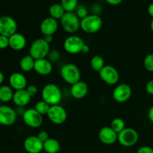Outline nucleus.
<instances>
[{
    "label": "nucleus",
    "instance_id": "bb28decb",
    "mask_svg": "<svg viewBox=\"0 0 153 153\" xmlns=\"http://www.w3.org/2000/svg\"><path fill=\"white\" fill-rule=\"evenodd\" d=\"M110 127L114 130V131H116L117 134H119V133L121 132L124 128H126L125 121H124L122 118H114V119L111 121V123Z\"/></svg>",
    "mask_w": 153,
    "mask_h": 153
},
{
    "label": "nucleus",
    "instance_id": "4468645a",
    "mask_svg": "<svg viewBox=\"0 0 153 153\" xmlns=\"http://www.w3.org/2000/svg\"><path fill=\"white\" fill-rule=\"evenodd\" d=\"M23 147L28 153H40L43 151V143L37 136L31 135L25 139Z\"/></svg>",
    "mask_w": 153,
    "mask_h": 153
},
{
    "label": "nucleus",
    "instance_id": "9b49d317",
    "mask_svg": "<svg viewBox=\"0 0 153 153\" xmlns=\"http://www.w3.org/2000/svg\"><path fill=\"white\" fill-rule=\"evenodd\" d=\"M47 117L52 123L61 125L67 120V113L62 106L60 105H55L51 106L47 114Z\"/></svg>",
    "mask_w": 153,
    "mask_h": 153
},
{
    "label": "nucleus",
    "instance_id": "c03bdc74",
    "mask_svg": "<svg viewBox=\"0 0 153 153\" xmlns=\"http://www.w3.org/2000/svg\"><path fill=\"white\" fill-rule=\"evenodd\" d=\"M1 100H0V104H1Z\"/></svg>",
    "mask_w": 153,
    "mask_h": 153
},
{
    "label": "nucleus",
    "instance_id": "c9c22d12",
    "mask_svg": "<svg viewBox=\"0 0 153 153\" xmlns=\"http://www.w3.org/2000/svg\"><path fill=\"white\" fill-rule=\"evenodd\" d=\"M146 91L149 95H153V79L149 81L146 85Z\"/></svg>",
    "mask_w": 153,
    "mask_h": 153
},
{
    "label": "nucleus",
    "instance_id": "6ab92c4d",
    "mask_svg": "<svg viewBox=\"0 0 153 153\" xmlns=\"http://www.w3.org/2000/svg\"><path fill=\"white\" fill-rule=\"evenodd\" d=\"M88 93V86L86 82L79 81L77 83L71 85L70 94L73 98L81 100L87 96Z\"/></svg>",
    "mask_w": 153,
    "mask_h": 153
},
{
    "label": "nucleus",
    "instance_id": "aec40b11",
    "mask_svg": "<svg viewBox=\"0 0 153 153\" xmlns=\"http://www.w3.org/2000/svg\"><path fill=\"white\" fill-rule=\"evenodd\" d=\"M26 46V38L20 33H15L9 37V47L14 51H20Z\"/></svg>",
    "mask_w": 153,
    "mask_h": 153
},
{
    "label": "nucleus",
    "instance_id": "9d476101",
    "mask_svg": "<svg viewBox=\"0 0 153 153\" xmlns=\"http://www.w3.org/2000/svg\"><path fill=\"white\" fill-rule=\"evenodd\" d=\"M99 75L102 81L109 85H117L120 80L119 73L113 66L105 65L99 72Z\"/></svg>",
    "mask_w": 153,
    "mask_h": 153
},
{
    "label": "nucleus",
    "instance_id": "c756f323",
    "mask_svg": "<svg viewBox=\"0 0 153 153\" xmlns=\"http://www.w3.org/2000/svg\"><path fill=\"white\" fill-rule=\"evenodd\" d=\"M143 66L149 73H153V54H149L143 60Z\"/></svg>",
    "mask_w": 153,
    "mask_h": 153
},
{
    "label": "nucleus",
    "instance_id": "f8f14e48",
    "mask_svg": "<svg viewBox=\"0 0 153 153\" xmlns=\"http://www.w3.org/2000/svg\"><path fill=\"white\" fill-rule=\"evenodd\" d=\"M132 90L128 84H120L114 89L112 97L114 100L119 103H124L128 101L131 97Z\"/></svg>",
    "mask_w": 153,
    "mask_h": 153
},
{
    "label": "nucleus",
    "instance_id": "39448f33",
    "mask_svg": "<svg viewBox=\"0 0 153 153\" xmlns=\"http://www.w3.org/2000/svg\"><path fill=\"white\" fill-rule=\"evenodd\" d=\"M81 19L74 12H66L61 19V25L64 31L69 34H74L80 28Z\"/></svg>",
    "mask_w": 153,
    "mask_h": 153
},
{
    "label": "nucleus",
    "instance_id": "cd10ccee",
    "mask_svg": "<svg viewBox=\"0 0 153 153\" xmlns=\"http://www.w3.org/2000/svg\"><path fill=\"white\" fill-rule=\"evenodd\" d=\"M61 4L66 12H74L78 7V0H61Z\"/></svg>",
    "mask_w": 153,
    "mask_h": 153
},
{
    "label": "nucleus",
    "instance_id": "7ed1b4c3",
    "mask_svg": "<svg viewBox=\"0 0 153 153\" xmlns=\"http://www.w3.org/2000/svg\"><path fill=\"white\" fill-rule=\"evenodd\" d=\"M50 46L49 43H47L43 38L36 39L32 42L29 48V55L34 60L43 59L46 58L49 54Z\"/></svg>",
    "mask_w": 153,
    "mask_h": 153
},
{
    "label": "nucleus",
    "instance_id": "423d86ee",
    "mask_svg": "<svg viewBox=\"0 0 153 153\" xmlns=\"http://www.w3.org/2000/svg\"><path fill=\"white\" fill-rule=\"evenodd\" d=\"M139 135L137 131L132 128H126L118 134L117 141L125 147H131L137 143Z\"/></svg>",
    "mask_w": 153,
    "mask_h": 153
},
{
    "label": "nucleus",
    "instance_id": "2f4dec72",
    "mask_svg": "<svg viewBox=\"0 0 153 153\" xmlns=\"http://www.w3.org/2000/svg\"><path fill=\"white\" fill-rule=\"evenodd\" d=\"M9 47V37L0 35V49H5Z\"/></svg>",
    "mask_w": 153,
    "mask_h": 153
},
{
    "label": "nucleus",
    "instance_id": "37998d69",
    "mask_svg": "<svg viewBox=\"0 0 153 153\" xmlns=\"http://www.w3.org/2000/svg\"><path fill=\"white\" fill-rule=\"evenodd\" d=\"M150 29L153 33V18H152V21H151V22H150Z\"/></svg>",
    "mask_w": 153,
    "mask_h": 153
},
{
    "label": "nucleus",
    "instance_id": "6e6552de",
    "mask_svg": "<svg viewBox=\"0 0 153 153\" xmlns=\"http://www.w3.org/2000/svg\"><path fill=\"white\" fill-rule=\"evenodd\" d=\"M17 23L13 17L10 16H0V35L10 37L16 33Z\"/></svg>",
    "mask_w": 153,
    "mask_h": 153
},
{
    "label": "nucleus",
    "instance_id": "20e7f679",
    "mask_svg": "<svg viewBox=\"0 0 153 153\" xmlns=\"http://www.w3.org/2000/svg\"><path fill=\"white\" fill-rule=\"evenodd\" d=\"M61 76L67 84L73 85L81 81V72L79 67L74 64H66L61 68Z\"/></svg>",
    "mask_w": 153,
    "mask_h": 153
},
{
    "label": "nucleus",
    "instance_id": "79ce46f5",
    "mask_svg": "<svg viewBox=\"0 0 153 153\" xmlns=\"http://www.w3.org/2000/svg\"><path fill=\"white\" fill-rule=\"evenodd\" d=\"M4 74H3L2 73H1V71H0V87L1 86V85H2L3 82H4Z\"/></svg>",
    "mask_w": 153,
    "mask_h": 153
},
{
    "label": "nucleus",
    "instance_id": "0eeeda50",
    "mask_svg": "<svg viewBox=\"0 0 153 153\" xmlns=\"http://www.w3.org/2000/svg\"><path fill=\"white\" fill-rule=\"evenodd\" d=\"M85 42L80 37L71 35L66 38L64 42V49L66 52L71 55H76L82 52Z\"/></svg>",
    "mask_w": 153,
    "mask_h": 153
},
{
    "label": "nucleus",
    "instance_id": "412c9836",
    "mask_svg": "<svg viewBox=\"0 0 153 153\" xmlns=\"http://www.w3.org/2000/svg\"><path fill=\"white\" fill-rule=\"evenodd\" d=\"M31 98L32 97L28 94L26 90L24 89L15 91L12 101L18 107H24L31 102Z\"/></svg>",
    "mask_w": 153,
    "mask_h": 153
},
{
    "label": "nucleus",
    "instance_id": "f3484780",
    "mask_svg": "<svg viewBox=\"0 0 153 153\" xmlns=\"http://www.w3.org/2000/svg\"><path fill=\"white\" fill-rule=\"evenodd\" d=\"M9 85L15 91L24 90L27 87V79L22 73L15 72L9 77Z\"/></svg>",
    "mask_w": 153,
    "mask_h": 153
},
{
    "label": "nucleus",
    "instance_id": "a878e982",
    "mask_svg": "<svg viewBox=\"0 0 153 153\" xmlns=\"http://www.w3.org/2000/svg\"><path fill=\"white\" fill-rule=\"evenodd\" d=\"M91 66L96 72H100L105 67V60L101 55H94L91 60Z\"/></svg>",
    "mask_w": 153,
    "mask_h": 153
},
{
    "label": "nucleus",
    "instance_id": "a211bd4d",
    "mask_svg": "<svg viewBox=\"0 0 153 153\" xmlns=\"http://www.w3.org/2000/svg\"><path fill=\"white\" fill-rule=\"evenodd\" d=\"M53 70V66L50 61L46 58L35 60L34 70L40 76H48L50 74Z\"/></svg>",
    "mask_w": 153,
    "mask_h": 153
},
{
    "label": "nucleus",
    "instance_id": "f03ea898",
    "mask_svg": "<svg viewBox=\"0 0 153 153\" xmlns=\"http://www.w3.org/2000/svg\"><path fill=\"white\" fill-rule=\"evenodd\" d=\"M102 27V19L98 14H89L81 19L80 28L88 34H94Z\"/></svg>",
    "mask_w": 153,
    "mask_h": 153
},
{
    "label": "nucleus",
    "instance_id": "dca6fc26",
    "mask_svg": "<svg viewBox=\"0 0 153 153\" xmlns=\"http://www.w3.org/2000/svg\"><path fill=\"white\" fill-rule=\"evenodd\" d=\"M58 28V20L53 19L51 16L43 19L40 25V29L44 36L53 35Z\"/></svg>",
    "mask_w": 153,
    "mask_h": 153
},
{
    "label": "nucleus",
    "instance_id": "c85d7f7f",
    "mask_svg": "<svg viewBox=\"0 0 153 153\" xmlns=\"http://www.w3.org/2000/svg\"><path fill=\"white\" fill-rule=\"evenodd\" d=\"M50 107L51 105L48 104L47 102H46L43 100H40V101H38L36 103L35 106H34V109L40 114L43 116V115H47L48 112H49V109H50Z\"/></svg>",
    "mask_w": 153,
    "mask_h": 153
},
{
    "label": "nucleus",
    "instance_id": "e433bc0d",
    "mask_svg": "<svg viewBox=\"0 0 153 153\" xmlns=\"http://www.w3.org/2000/svg\"><path fill=\"white\" fill-rule=\"evenodd\" d=\"M123 0H105L106 2L108 4H111V5H118L120 4Z\"/></svg>",
    "mask_w": 153,
    "mask_h": 153
},
{
    "label": "nucleus",
    "instance_id": "2eb2a0df",
    "mask_svg": "<svg viewBox=\"0 0 153 153\" xmlns=\"http://www.w3.org/2000/svg\"><path fill=\"white\" fill-rule=\"evenodd\" d=\"M118 134L110 126H104L100 130L98 137L101 143L105 145H112L117 141Z\"/></svg>",
    "mask_w": 153,
    "mask_h": 153
},
{
    "label": "nucleus",
    "instance_id": "a19ab883",
    "mask_svg": "<svg viewBox=\"0 0 153 153\" xmlns=\"http://www.w3.org/2000/svg\"><path fill=\"white\" fill-rule=\"evenodd\" d=\"M90 51V47H89V46H88V45H87L86 43H85V46H83V49H82V52H83V53H88V52H89Z\"/></svg>",
    "mask_w": 153,
    "mask_h": 153
},
{
    "label": "nucleus",
    "instance_id": "7c9ffc66",
    "mask_svg": "<svg viewBox=\"0 0 153 153\" xmlns=\"http://www.w3.org/2000/svg\"><path fill=\"white\" fill-rule=\"evenodd\" d=\"M76 13L78 16V17L80 19H84V18L86 17L87 16H88V11L87 7L85 5H79L78 7L76 10Z\"/></svg>",
    "mask_w": 153,
    "mask_h": 153
},
{
    "label": "nucleus",
    "instance_id": "f704fd0d",
    "mask_svg": "<svg viewBox=\"0 0 153 153\" xmlns=\"http://www.w3.org/2000/svg\"><path fill=\"white\" fill-rule=\"evenodd\" d=\"M137 153H153V149L149 146H143L137 149Z\"/></svg>",
    "mask_w": 153,
    "mask_h": 153
},
{
    "label": "nucleus",
    "instance_id": "58836bf2",
    "mask_svg": "<svg viewBox=\"0 0 153 153\" xmlns=\"http://www.w3.org/2000/svg\"><path fill=\"white\" fill-rule=\"evenodd\" d=\"M147 12L149 13V15L150 16H152L153 18V2L149 4L147 7Z\"/></svg>",
    "mask_w": 153,
    "mask_h": 153
},
{
    "label": "nucleus",
    "instance_id": "72a5a7b5",
    "mask_svg": "<svg viewBox=\"0 0 153 153\" xmlns=\"http://www.w3.org/2000/svg\"><path fill=\"white\" fill-rule=\"evenodd\" d=\"M37 136V137H38L42 142H43V143H44L46 140H47L49 138V133H48L46 131H44V130H43V131H40Z\"/></svg>",
    "mask_w": 153,
    "mask_h": 153
},
{
    "label": "nucleus",
    "instance_id": "4c0bfd02",
    "mask_svg": "<svg viewBox=\"0 0 153 153\" xmlns=\"http://www.w3.org/2000/svg\"><path fill=\"white\" fill-rule=\"evenodd\" d=\"M147 117L149 120L153 123V105L151 106L150 108H149V111H148Z\"/></svg>",
    "mask_w": 153,
    "mask_h": 153
},
{
    "label": "nucleus",
    "instance_id": "f257e3e1",
    "mask_svg": "<svg viewBox=\"0 0 153 153\" xmlns=\"http://www.w3.org/2000/svg\"><path fill=\"white\" fill-rule=\"evenodd\" d=\"M42 100L52 105H59L62 99V93L58 85L49 83L45 85L41 92Z\"/></svg>",
    "mask_w": 153,
    "mask_h": 153
},
{
    "label": "nucleus",
    "instance_id": "ea45409f",
    "mask_svg": "<svg viewBox=\"0 0 153 153\" xmlns=\"http://www.w3.org/2000/svg\"><path fill=\"white\" fill-rule=\"evenodd\" d=\"M43 39H44L45 40H46L47 43H49V44H50L51 42L53 40V35H46V36H44V37H43Z\"/></svg>",
    "mask_w": 153,
    "mask_h": 153
},
{
    "label": "nucleus",
    "instance_id": "473e14b6",
    "mask_svg": "<svg viewBox=\"0 0 153 153\" xmlns=\"http://www.w3.org/2000/svg\"><path fill=\"white\" fill-rule=\"evenodd\" d=\"M25 90H26L28 94H29L31 97L37 95V91H38V89H37V86H35V85H28V86H27L26 88H25Z\"/></svg>",
    "mask_w": 153,
    "mask_h": 153
},
{
    "label": "nucleus",
    "instance_id": "5701e85b",
    "mask_svg": "<svg viewBox=\"0 0 153 153\" xmlns=\"http://www.w3.org/2000/svg\"><path fill=\"white\" fill-rule=\"evenodd\" d=\"M49 13L51 17L56 19V20H58V19L61 20L63 16L65 14L66 11L64 10V7H62L61 3H54L49 7Z\"/></svg>",
    "mask_w": 153,
    "mask_h": 153
},
{
    "label": "nucleus",
    "instance_id": "ddd939ff",
    "mask_svg": "<svg viewBox=\"0 0 153 153\" xmlns=\"http://www.w3.org/2000/svg\"><path fill=\"white\" fill-rule=\"evenodd\" d=\"M16 111L8 105H0V125L10 126L16 120Z\"/></svg>",
    "mask_w": 153,
    "mask_h": 153
},
{
    "label": "nucleus",
    "instance_id": "4be33fe9",
    "mask_svg": "<svg viewBox=\"0 0 153 153\" xmlns=\"http://www.w3.org/2000/svg\"><path fill=\"white\" fill-rule=\"evenodd\" d=\"M60 149H61V144L56 139L49 137L43 143V151L46 153H58Z\"/></svg>",
    "mask_w": 153,
    "mask_h": 153
},
{
    "label": "nucleus",
    "instance_id": "1a4fd4ad",
    "mask_svg": "<svg viewBox=\"0 0 153 153\" xmlns=\"http://www.w3.org/2000/svg\"><path fill=\"white\" fill-rule=\"evenodd\" d=\"M22 120L25 125L33 128L40 127L43 122V116L40 114L34 108L25 110L22 114Z\"/></svg>",
    "mask_w": 153,
    "mask_h": 153
},
{
    "label": "nucleus",
    "instance_id": "b1692460",
    "mask_svg": "<svg viewBox=\"0 0 153 153\" xmlns=\"http://www.w3.org/2000/svg\"><path fill=\"white\" fill-rule=\"evenodd\" d=\"M34 63H35V60L31 55H25L21 58L20 61H19V67L23 72L28 73V72L34 70Z\"/></svg>",
    "mask_w": 153,
    "mask_h": 153
},
{
    "label": "nucleus",
    "instance_id": "393cba45",
    "mask_svg": "<svg viewBox=\"0 0 153 153\" xmlns=\"http://www.w3.org/2000/svg\"><path fill=\"white\" fill-rule=\"evenodd\" d=\"M13 89L8 85H1L0 87V100L1 102L7 103L13 100Z\"/></svg>",
    "mask_w": 153,
    "mask_h": 153
}]
</instances>
